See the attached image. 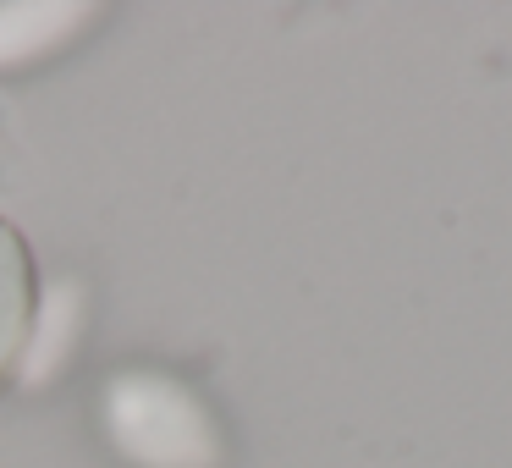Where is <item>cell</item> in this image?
Instances as JSON below:
<instances>
[{
    "instance_id": "cell-3",
    "label": "cell",
    "mask_w": 512,
    "mask_h": 468,
    "mask_svg": "<svg viewBox=\"0 0 512 468\" xmlns=\"http://www.w3.org/2000/svg\"><path fill=\"white\" fill-rule=\"evenodd\" d=\"M94 23V6H0V72H23L72 45Z\"/></svg>"
},
{
    "instance_id": "cell-2",
    "label": "cell",
    "mask_w": 512,
    "mask_h": 468,
    "mask_svg": "<svg viewBox=\"0 0 512 468\" xmlns=\"http://www.w3.org/2000/svg\"><path fill=\"white\" fill-rule=\"evenodd\" d=\"M39 314V276L17 226H0V380L12 375L28 353Z\"/></svg>"
},
{
    "instance_id": "cell-4",
    "label": "cell",
    "mask_w": 512,
    "mask_h": 468,
    "mask_svg": "<svg viewBox=\"0 0 512 468\" xmlns=\"http://www.w3.org/2000/svg\"><path fill=\"white\" fill-rule=\"evenodd\" d=\"M78 287H50V298H39V314H34V336H28V380H45L61 369V358H67L72 347V331H78Z\"/></svg>"
},
{
    "instance_id": "cell-1",
    "label": "cell",
    "mask_w": 512,
    "mask_h": 468,
    "mask_svg": "<svg viewBox=\"0 0 512 468\" xmlns=\"http://www.w3.org/2000/svg\"><path fill=\"white\" fill-rule=\"evenodd\" d=\"M100 430L127 468L226 463V430L215 408L166 369H116L100 391Z\"/></svg>"
}]
</instances>
